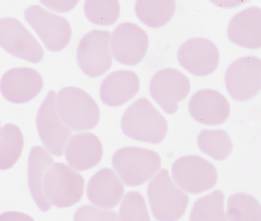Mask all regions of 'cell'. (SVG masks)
Wrapping results in <instances>:
<instances>
[{"mask_svg":"<svg viewBox=\"0 0 261 221\" xmlns=\"http://www.w3.org/2000/svg\"><path fill=\"white\" fill-rule=\"evenodd\" d=\"M121 126L128 137L151 144L163 142L168 132L164 116L144 97L128 107L122 116Z\"/></svg>","mask_w":261,"mask_h":221,"instance_id":"1","label":"cell"},{"mask_svg":"<svg viewBox=\"0 0 261 221\" xmlns=\"http://www.w3.org/2000/svg\"><path fill=\"white\" fill-rule=\"evenodd\" d=\"M56 109L61 121L74 131L90 130L100 121V108L95 100L78 87L61 89L56 95Z\"/></svg>","mask_w":261,"mask_h":221,"instance_id":"2","label":"cell"},{"mask_svg":"<svg viewBox=\"0 0 261 221\" xmlns=\"http://www.w3.org/2000/svg\"><path fill=\"white\" fill-rule=\"evenodd\" d=\"M112 167L123 184L137 187L147 182L161 167V158L153 150L125 147L112 157Z\"/></svg>","mask_w":261,"mask_h":221,"instance_id":"3","label":"cell"},{"mask_svg":"<svg viewBox=\"0 0 261 221\" xmlns=\"http://www.w3.org/2000/svg\"><path fill=\"white\" fill-rule=\"evenodd\" d=\"M148 197L153 216L159 221L178 220L189 202L188 195L173 184L166 169H162L150 181Z\"/></svg>","mask_w":261,"mask_h":221,"instance_id":"4","label":"cell"},{"mask_svg":"<svg viewBox=\"0 0 261 221\" xmlns=\"http://www.w3.org/2000/svg\"><path fill=\"white\" fill-rule=\"evenodd\" d=\"M84 191L81 174L63 163H54L45 175L43 193L48 203L68 208L80 202Z\"/></svg>","mask_w":261,"mask_h":221,"instance_id":"5","label":"cell"},{"mask_svg":"<svg viewBox=\"0 0 261 221\" xmlns=\"http://www.w3.org/2000/svg\"><path fill=\"white\" fill-rule=\"evenodd\" d=\"M172 176L181 190L191 194L206 191L217 181L215 167L198 155H186L176 160L172 167Z\"/></svg>","mask_w":261,"mask_h":221,"instance_id":"6","label":"cell"},{"mask_svg":"<svg viewBox=\"0 0 261 221\" xmlns=\"http://www.w3.org/2000/svg\"><path fill=\"white\" fill-rule=\"evenodd\" d=\"M110 32L96 29L82 38L77 49V62L85 75L97 78L110 69Z\"/></svg>","mask_w":261,"mask_h":221,"instance_id":"7","label":"cell"},{"mask_svg":"<svg viewBox=\"0 0 261 221\" xmlns=\"http://www.w3.org/2000/svg\"><path fill=\"white\" fill-rule=\"evenodd\" d=\"M24 16L49 51L59 52L68 46L72 31L65 17L38 5L29 7L24 11Z\"/></svg>","mask_w":261,"mask_h":221,"instance_id":"8","label":"cell"},{"mask_svg":"<svg viewBox=\"0 0 261 221\" xmlns=\"http://www.w3.org/2000/svg\"><path fill=\"white\" fill-rule=\"evenodd\" d=\"M36 126L39 137L49 153L61 157L72 133L61 121L56 109V93L50 90L36 116Z\"/></svg>","mask_w":261,"mask_h":221,"instance_id":"9","label":"cell"},{"mask_svg":"<svg viewBox=\"0 0 261 221\" xmlns=\"http://www.w3.org/2000/svg\"><path fill=\"white\" fill-rule=\"evenodd\" d=\"M225 85L229 94L237 101L255 97L260 91V58L246 56L234 61L226 71Z\"/></svg>","mask_w":261,"mask_h":221,"instance_id":"10","label":"cell"},{"mask_svg":"<svg viewBox=\"0 0 261 221\" xmlns=\"http://www.w3.org/2000/svg\"><path fill=\"white\" fill-rule=\"evenodd\" d=\"M189 78L179 70L163 68L154 74L150 82V94L165 113L173 114L178 103L190 92Z\"/></svg>","mask_w":261,"mask_h":221,"instance_id":"11","label":"cell"},{"mask_svg":"<svg viewBox=\"0 0 261 221\" xmlns=\"http://www.w3.org/2000/svg\"><path fill=\"white\" fill-rule=\"evenodd\" d=\"M149 46V38L144 30L126 22L116 27L110 37V49L114 59L126 65H136L144 59Z\"/></svg>","mask_w":261,"mask_h":221,"instance_id":"12","label":"cell"},{"mask_svg":"<svg viewBox=\"0 0 261 221\" xmlns=\"http://www.w3.org/2000/svg\"><path fill=\"white\" fill-rule=\"evenodd\" d=\"M0 46L7 53L35 64L44 57L37 39L14 17L0 19Z\"/></svg>","mask_w":261,"mask_h":221,"instance_id":"13","label":"cell"},{"mask_svg":"<svg viewBox=\"0 0 261 221\" xmlns=\"http://www.w3.org/2000/svg\"><path fill=\"white\" fill-rule=\"evenodd\" d=\"M177 59L188 72L203 77L211 75L217 69L220 53L217 46L210 39L193 38L180 46Z\"/></svg>","mask_w":261,"mask_h":221,"instance_id":"14","label":"cell"},{"mask_svg":"<svg viewBox=\"0 0 261 221\" xmlns=\"http://www.w3.org/2000/svg\"><path fill=\"white\" fill-rule=\"evenodd\" d=\"M43 87L40 74L30 68L9 70L0 81V92L13 104L29 102L39 94Z\"/></svg>","mask_w":261,"mask_h":221,"instance_id":"15","label":"cell"},{"mask_svg":"<svg viewBox=\"0 0 261 221\" xmlns=\"http://www.w3.org/2000/svg\"><path fill=\"white\" fill-rule=\"evenodd\" d=\"M191 116L198 123L208 126L221 125L228 119L231 106L221 93L211 89L201 90L189 100Z\"/></svg>","mask_w":261,"mask_h":221,"instance_id":"16","label":"cell"},{"mask_svg":"<svg viewBox=\"0 0 261 221\" xmlns=\"http://www.w3.org/2000/svg\"><path fill=\"white\" fill-rule=\"evenodd\" d=\"M124 186L110 168L99 170L87 184V198L90 203L103 209L116 207L124 195Z\"/></svg>","mask_w":261,"mask_h":221,"instance_id":"17","label":"cell"},{"mask_svg":"<svg viewBox=\"0 0 261 221\" xmlns=\"http://www.w3.org/2000/svg\"><path fill=\"white\" fill-rule=\"evenodd\" d=\"M65 148L67 162L71 168L78 171L96 167L103 157L101 142L93 133H82L73 136Z\"/></svg>","mask_w":261,"mask_h":221,"instance_id":"18","label":"cell"},{"mask_svg":"<svg viewBox=\"0 0 261 221\" xmlns=\"http://www.w3.org/2000/svg\"><path fill=\"white\" fill-rule=\"evenodd\" d=\"M227 36L234 44L248 49L261 46V10L252 7L238 13L229 24Z\"/></svg>","mask_w":261,"mask_h":221,"instance_id":"19","label":"cell"},{"mask_svg":"<svg viewBox=\"0 0 261 221\" xmlns=\"http://www.w3.org/2000/svg\"><path fill=\"white\" fill-rule=\"evenodd\" d=\"M140 80L135 72L129 70L109 74L100 87V98L109 107L123 105L138 94Z\"/></svg>","mask_w":261,"mask_h":221,"instance_id":"20","label":"cell"},{"mask_svg":"<svg viewBox=\"0 0 261 221\" xmlns=\"http://www.w3.org/2000/svg\"><path fill=\"white\" fill-rule=\"evenodd\" d=\"M53 165V158L47 150L41 146L33 147L31 149L28 162L29 187L33 200L43 212H46L51 208L43 193V180Z\"/></svg>","mask_w":261,"mask_h":221,"instance_id":"21","label":"cell"},{"mask_svg":"<svg viewBox=\"0 0 261 221\" xmlns=\"http://www.w3.org/2000/svg\"><path fill=\"white\" fill-rule=\"evenodd\" d=\"M175 1L140 0L135 4V12L140 21L153 29L160 27L171 20L176 11Z\"/></svg>","mask_w":261,"mask_h":221,"instance_id":"22","label":"cell"},{"mask_svg":"<svg viewBox=\"0 0 261 221\" xmlns=\"http://www.w3.org/2000/svg\"><path fill=\"white\" fill-rule=\"evenodd\" d=\"M24 143L22 132L16 125L6 124L0 129V170L15 165L22 154Z\"/></svg>","mask_w":261,"mask_h":221,"instance_id":"23","label":"cell"},{"mask_svg":"<svg viewBox=\"0 0 261 221\" xmlns=\"http://www.w3.org/2000/svg\"><path fill=\"white\" fill-rule=\"evenodd\" d=\"M197 143L202 152L217 161L226 159L232 152V141L223 129H203L198 136Z\"/></svg>","mask_w":261,"mask_h":221,"instance_id":"24","label":"cell"},{"mask_svg":"<svg viewBox=\"0 0 261 221\" xmlns=\"http://www.w3.org/2000/svg\"><path fill=\"white\" fill-rule=\"evenodd\" d=\"M224 205V195L221 190L200 198L194 204L190 221H227Z\"/></svg>","mask_w":261,"mask_h":221,"instance_id":"25","label":"cell"},{"mask_svg":"<svg viewBox=\"0 0 261 221\" xmlns=\"http://www.w3.org/2000/svg\"><path fill=\"white\" fill-rule=\"evenodd\" d=\"M260 203L246 193H236L227 202V221H261Z\"/></svg>","mask_w":261,"mask_h":221,"instance_id":"26","label":"cell"},{"mask_svg":"<svg viewBox=\"0 0 261 221\" xmlns=\"http://www.w3.org/2000/svg\"><path fill=\"white\" fill-rule=\"evenodd\" d=\"M84 12L93 24L112 25L120 15V4L119 1H86Z\"/></svg>","mask_w":261,"mask_h":221,"instance_id":"27","label":"cell"},{"mask_svg":"<svg viewBox=\"0 0 261 221\" xmlns=\"http://www.w3.org/2000/svg\"><path fill=\"white\" fill-rule=\"evenodd\" d=\"M118 221H151L145 199L141 193L130 191L124 196Z\"/></svg>","mask_w":261,"mask_h":221,"instance_id":"28","label":"cell"},{"mask_svg":"<svg viewBox=\"0 0 261 221\" xmlns=\"http://www.w3.org/2000/svg\"><path fill=\"white\" fill-rule=\"evenodd\" d=\"M74 221H118V214L116 211L85 205L77 209Z\"/></svg>","mask_w":261,"mask_h":221,"instance_id":"29","label":"cell"},{"mask_svg":"<svg viewBox=\"0 0 261 221\" xmlns=\"http://www.w3.org/2000/svg\"><path fill=\"white\" fill-rule=\"evenodd\" d=\"M44 5L57 11H68L78 4V1H42Z\"/></svg>","mask_w":261,"mask_h":221,"instance_id":"30","label":"cell"},{"mask_svg":"<svg viewBox=\"0 0 261 221\" xmlns=\"http://www.w3.org/2000/svg\"><path fill=\"white\" fill-rule=\"evenodd\" d=\"M0 221H34L29 215L19 212H6L0 215Z\"/></svg>","mask_w":261,"mask_h":221,"instance_id":"31","label":"cell"}]
</instances>
